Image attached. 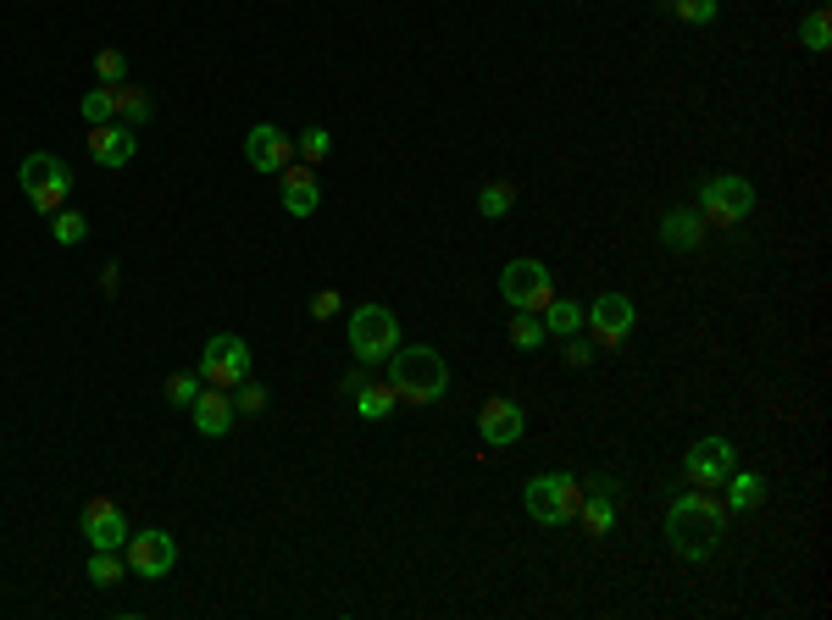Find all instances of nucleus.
Wrapping results in <instances>:
<instances>
[{"label": "nucleus", "mask_w": 832, "mask_h": 620, "mask_svg": "<svg viewBox=\"0 0 832 620\" xmlns=\"http://www.w3.org/2000/svg\"><path fill=\"white\" fill-rule=\"evenodd\" d=\"M727 537V504H716L710 493H683L666 509V543L683 559H710Z\"/></svg>", "instance_id": "f257e3e1"}, {"label": "nucleus", "mask_w": 832, "mask_h": 620, "mask_svg": "<svg viewBox=\"0 0 832 620\" xmlns=\"http://www.w3.org/2000/svg\"><path fill=\"white\" fill-rule=\"evenodd\" d=\"M388 388L405 404H434L450 388V366H445V355L434 344H399L388 355Z\"/></svg>", "instance_id": "f03ea898"}, {"label": "nucleus", "mask_w": 832, "mask_h": 620, "mask_svg": "<svg viewBox=\"0 0 832 620\" xmlns=\"http://www.w3.org/2000/svg\"><path fill=\"white\" fill-rule=\"evenodd\" d=\"M18 183H23V195H29V206L34 211H62L67 206V195H73V172H67V161L62 156H51V150H34L23 167H18Z\"/></svg>", "instance_id": "7ed1b4c3"}, {"label": "nucleus", "mask_w": 832, "mask_h": 620, "mask_svg": "<svg viewBox=\"0 0 832 620\" xmlns=\"http://www.w3.org/2000/svg\"><path fill=\"white\" fill-rule=\"evenodd\" d=\"M522 504H528V515H533V521H544V526H566V521H578L583 487H578V476H566V471H544V476H533V482L522 487Z\"/></svg>", "instance_id": "20e7f679"}, {"label": "nucleus", "mask_w": 832, "mask_h": 620, "mask_svg": "<svg viewBox=\"0 0 832 620\" xmlns=\"http://www.w3.org/2000/svg\"><path fill=\"white\" fill-rule=\"evenodd\" d=\"M749 211H755V183H749V178H738V172L705 178V189H699V217H705V228H738Z\"/></svg>", "instance_id": "39448f33"}, {"label": "nucleus", "mask_w": 832, "mask_h": 620, "mask_svg": "<svg viewBox=\"0 0 832 620\" xmlns=\"http://www.w3.org/2000/svg\"><path fill=\"white\" fill-rule=\"evenodd\" d=\"M350 349H355L361 366L388 360V355L399 349V322H394V311H383V305H355V311H350Z\"/></svg>", "instance_id": "423d86ee"}, {"label": "nucleus", "mask_w": 832, "mask_h": 620, "mask_svg": "<svg viewBox=\"0 0 832 620\" xmlns=\"http://www.w3.org/2000/svg\"><path fill=\"white\" fill-rule=\"evenodd\" d=\"M500 300H506L511 311H544V305L555 300V277H550V266H544V261H533V255H517V261L500 272Z\"/></svg>", "instance_id": "0eeeda50"}, {"label": "nucleus", "mask_w": 832, "mask_h": 620, "mask_svg": "<svg viewBox=\"0 0 832 620\" xmlns=\"http://www.w3.org/2000/svg\"><path fill=\"white\" fill-rule=\"evenodd\" d=\"M245 377H250V344H245L239 333L206 338V349H200V382H211V388H239Z\"/></svg>", "instance_id": "6e6552de"}, {"label": "nucleus", "mask_w": 832, "mask_h": 620, "mask_svg": "<svg viewBox=\"0 0 832 620\" xmlns=\"http://www.w3.org/2000/svg\"><path fill=\"white\" fill-rule=\"evenodd\" d=\"M732 471H738V443H727V438H699L683 454V476L694 487H721Z\"/></svg>", "instance_id": "1a4fd4ad"}, {"label": "nucleus", "mask_w": 832, "mask_h": 620, "mask_svg": "<svg viewBox=\"0 0 832 620\" xmlns=\"http://www.w3.org/2000/svg\"><path fill=\"white\" fill-rule=\"evenodd\" d=\"M173 565H178V543H173V532L150 526V532H134V537H128V570H134V576L162 581Z\"/></svg>", "instance_id": "9d476101"}, {"label": "nucleus", "mask_w": 832, "mask_h": 620, "mask_svg": "<svg viewBox=\"0 0 832 620\" xmlns=\"http://www.w3.org/2000/svg\"><path fill=\"white\" fill-rule=\"evenodd\" d=\"M633 322H638V311H633L627 294H600V300L583 311V327H589L600 344H622V338L633 333Z\"/></svg>", "instance_id": "9b49d317"}, {"label": "nucleus", "mask_w": 832, "mask_h": 620, "mask_svg": "<svg viewBox=\"0 0 832 620\" xmlns=\"http://www.w3.org/2000/svg\"><path fill=\"white\" fill-rule=\"evenodd\" d=\"M289 156H294V145H289V134H283V128H272V123H256V128L245 134V161H250L256 172L278 178V172L289 167Z\"/></svg>", "instance_id": "f8f14e48"}, {"label": "nucleus", "mask_w": 832, "mask_h": 620, "mask_svg": "<svg viewBox=\"0 0 832 620\" xmlns=\"http://www.w3.org/2000/svg\"><path fill=\"white\" fill-rule=\"evenodd\" d=\"M84 537H90V548H128L134 526L112 498H90L84 504Z\"/></svg>", "instance_id": "ddd939ff"}, {"label": "nucleus", "mask_w": 832, "mask_h": 620, "mask_svg": "<svg viewBox=\"0 0 832 620\" xmlns=\"http://www.w3.org/2000/svg\"><path fill=\"white\" fill-rule=\"evenodd\" d=\"M478 432H483V443H489V449H511V443H522L528 416H522L511 399H489V404L478 410Z\"/></svg>", "instance_id": "4468645a"}, {"label": "nucleus", "mask_w": 832, "mask_h": 620, "mask_svg": "<svg viewBox=\"0 0 832 620\" xmlns=\"http://www.w3.org/2000/svg\"><path fill=\"white\" fill-rule=\"evenodd\" d=\"M134 150H139V134H134L128 123H101V128H90V156H95L101 167H128Z\"/></svg>", "instance_id": "2eb2a0df"}, {"label": "nucleus", "mask_w": 832, "mask_h": 620, "mask_svg": "<svg viewBox=\"0 0 832 620\" xmlns=\"http://www.w3.org/2000/svg\"><path fill=\"white\" fill-rule=\"evenodd\" d=\"M278 183H283V211H289V217H316L322 189H316V172H311V167H283Z\"/></svg>", "instance_id": "dca6fc26"}, {"label": "nucleus", "mask_w": 832, "mask_h": 620, "mask_svg": "<svg viewBox=\"0 0 832 620\" xmlns=\"http://www.w3.org/2000/svg\"><path fill=\"white\" fill-rule=\"evenodd\" d=\"M189 410H195V427H200L206 438H228V432H233V421H239V410H233L228 388H206Z\"/></svg>", "instance_id": "f3484780"}, {"label": "nucleus", "mask_w": 832, "mask_h": 620, "mask_svg": "<svg viewBox=\"0 0 832 620\" xmlns=\"http://www.w3.org/2000/svg\"><path fill=\"white\" fill-rule=\"evenodd\" d=\"M705 239V217L699 211H666L661 217V244L666 250H694Z\"/></svg>", "instance_id": "a211bd4d"}, {"label": "nucleus", "mask_w": 832, "mask_h": 620, "mask_svg": "<svg viewBox=\"0 0 832 620\" xmlns=\"http://www.w3.org/2000/svg\"><path fill=\"white\" fill-rule=\"evenodd\" d=\"M578 515H583V532H589V537H605V532L616 526V493H611V487H600L594 498H583V504H578Z\"/></svg>", "instance_id": "6ab92c4d"}, {"label": "nucleus", "mask_w": 832, "mask_h": 620, "mask_svg": "<svg viewBox=\"0 0 832 620\" xmlns=\"http://www.w3.org/2000/svg\"><path fill=\"white\" fill-rule=\"evenodd\" d=\"M721 487H727V509H755L766 498V476L760 471H732Z\"/></svg>", "instance_id": "aec40b11"}, {"label": "nucleus", "mask_w": 832, "mask_h": 620, "mask_svg": "<svg viewBox=\"0 0 832 620\" xmlns=\"http://www.w3.org/2000/svg\"><path fill=\"white\" fill-rule=\"evenodd\" d=\"M79 117H84L90 128H101V123H117V84L84 90V101H79Z\"/></svg>", "instance_id": "412c9836"}, {"label": "nucleus", "mask_w": 832, "mask_h": 620, "mask_svg": "<svg viewBox=\"0 0 832 620\" xmlns=\"http://www.w3.org/2000/svg\"><path fill=\"white\" fill-rule=\"evenodd\" d=\"M544 333H561V338L583 333V305L578 300H550L544 305Z\"/></svg>", "instance_id": "4be33fe9"}, {"label": "nucleus", "mask_w": 832, "mask_h": 620, "mask_svg": "<svg viewBox=\"0 0 832 620\" xmlns=\"http://www.w3.org/2000/svg\"><path fill=\"white\" fill-rule=\"evenodd\" d=\"M117 117H128V128L150 123V95L139 84H117Z\"/></svg>", "instance_id": "5701e85b"}, {"label": "nucleus", "mask_w": 832, "mask_h": 620, "mask_svg": "<svg viewBox=\"0 0 832 620\" xmlns=\"http://www.w3.org/2000/svg\"><path fill=\"white\" fill-rule=\"evenodd\" d=\"M388 410H394V388H388V382H383V388L366 382V388L355 393V416H361V421H383Z\"/></svg>", "instance_id": "b1692460"}, {"label": "nucleus", "mask_w": 832, "mask_h": 620, "mask_svg": "<svg viewBox=\"0 0 832 620\" xmlns=\"http://www.w3.org/2000/svg\"><path fill=\"white\" fill-rule=\"evenodd\" d=\"M799 45H804V51H815V56H821V51H832V18H826V12H810V18L799 23Z\"/></svg>", "instance_id": "393cba45"}, {"label": "nucleus", "mask_w": 832, "mask_h": 620, "mask_svg": "<svg viewBox=\"0 0 832 620\" xmlns=\"http://www.w3.org/2000/svg\"><path fill=\"white\" fill-rule=\"evenodd\" d=\"M51 233H56V244H84V233H90V217H79V211H51Z\"/></svg>", "instance_id": "a878e982"}, {"label": "nucleus", "mask_w": 832, "mask_h": 620, "mask_svg": "<svg viewBox=\"0 0 832 620\" xmlns=\"http://www.w3.org/2000/svg\"><path fill=\"white\" fill-rule=\"evenodd\" d=\"M123 570H128V565L117 559V548H95V559H90V581H95V587H117Z\"/></svg>", "instance_id": "bb28decb"}, {"label": "nucleus", "mask_w": 832, "mask_h": 620, "mask_svg": "<svg viewBox=\"0 0 832 620\" xmlns=\"http://www.w3.org/2000/svg\"><path fill=\"white\" fill-rule=\"evenodd\" d=\"M511 206H517V189H511V183H489V189L478 195V217H489V222L506 217Z\"/></svg>", "instance_id": "cd10ccee"}, {"label": "nucleus", "mask_w": 832, "mask_h": 620, "mask_svg": "<svg viewBox=\"0 0 832 620\" xmlns=\"http://www.w3.org/2000/svg\"><path fill=\"white\" fill-rule=\"evenodd\" d=\"M511 344H517V349H539V344H544V316L517 311V322H511Z\"/></svg>", "instance_id": "c85d7f7f"}, {"label": "nucleus", "mask_w": 832, "mask_h": 620, "mask_svg": "<svg viewBox=\"0 0 832 620\" xmlns=\"http://www.w3.org/2000/svg\"><path fill=\"white\" fill-rule=\"evenodd\" d=\"M195 399H200V371H178V377H167V404L189 410Z\"/></svg>", "instance_id": "c756f323"}, {"label": "nucleus", "mask_w": 832, "mask_h": 620, "mask_svg": "<svg viewBox=\"0 0 832 620\" xmlns=\"http://www.w3.org/2000/svg\"><path fill=\"white\" fill-rule=\"evenodd\" d=\"M672 12L683 18V23H694V29H705V23H716V0H672Z\"/></svg>", "instance_id": "7c9ffc66"}, {"label": "nucleus", "mask_w": 832, "mask_h": 620, "mask_svg": "<svg viewBox=\"0 0 832 620\" xmlns=\"http://www.w3.org/2000/svg\"><path fill=\"white\" fill-rule=\"evenodd\" d=\"M228 399H233V410H239V416H256V410H267V388H256L250 377H245L239 388H228Z\"/></svg>", "instance_id": "2f4dec72"}, {"label": "nucleus", "mask_w": 832, "mask_h": 620, "mask_svg": "<svg viewBox=\"0 0 832 620\" xmlns=\"http://www.w3.org/2000/svg\"><path fill=\"white\" fill-rule=\"evenodd\" d=\"M327 150H333V139H327V128H305V134H300V156H305V167H316V161H327Z\"/></svg>", "instance_id": "473e14b6"}, {"label": "nucleus", "mask_w": 832, "mask_h": 620, "mask_svg": "<svg viewBox=\"0 0 832 620\" xmlns=\"http://www.w3.org/2000/svg\"><path fill=\"white\" fill-rule=\"evenodd\" d=\"M95 73H101V84H128V62H123V51H101V56H95Z\"/></svg>", "instance_id": "72a5a7b5"}, {"label": "nucleus", "mask_w": 832, "mask_h": 620, "mask_svg": "<svg viewBox=\"0 0 832 620\" xmlns=\"http://www.w3.org/2000/svg\"><path fill=\"white\" fill-rule=\"evenodd\" d=\"M344 311V300H339V288H322L316 300H311V322H327V316H339Z\"/></svg>", "instance_id": "f704fd0d"}, {"label": "nucleus", "mask_w": 832, "mask_h": 620, "mask_svg": "<svg viewBox=\"0 0 832 620\" xmlns=\"http://www.w3.org/2000/svg\"><path fill=\"white\" fill-rule=\"evenodd\" d=\"M589 360H594V349L572 333V338H566V366H589Z\"/></svg>", "instance_id": "c9c22d12"}]
</instances>
